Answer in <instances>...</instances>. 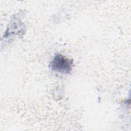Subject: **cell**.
Segmentation results:
<instances>
[{
  "mask_svg": "<svg viewBox=\"0 0 131 131\" xmlns=\"http://www.w3.org/2000/svg\"><path fill=\"white\" fill-rule=\"evenodd\" d=\"M73 61L61 54H56L54 56L50 63L52 71L60 74H68L72 69Z\"/></svg>",
  "mask_w": 131,
  "mask_h": 131,
  "instance_id": "1",
  "label": "cell"
}]
</instances>
